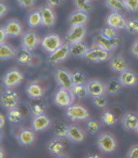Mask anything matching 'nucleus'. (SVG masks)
Wrapping results in <instances>:
<instances>
[{
  "label": "nucleus",
  "instance_id": "1",
  "mask_svg": "<svg viewBox=\"0 0 138 158\" xmlns=\"http://www.w3.org/2000/svg\"><path fill=\"white\" fill-rule=\"evenodd\" d=\"M74 95L71 90L60 88L54 95V102L57 106L63 108H68L73 105Z\"/></svg>",
  "mask_w": 138,
  "mask_h": 158
},
{
  "label": "nucleus",
  "instance_id": "2",
  "mask_svg": "<svg viewBox=\"0 0 138 158\" xmlns=\"http://www.w3.org/2000/svg\"><path fill=\"white\" fill-rule=\"evenodd\" d=\"M70 55V44L68 42L63 44L61 47L51 53L48 57V63L51 64H57L65 61Z\"/></svg>",
  "mask_w": 138,
  "mask_h": 158
},
{
  "label": "nucleus",
  "instance_id": "3",
  "mask_svg": "<svg viewBox=\"0 0 138 158\" xmlns=\"http://www.w3.org/2000/svg\"><path fill=\"white\" fill-rule=\"evenodd\" d=\"M97 145L106 153H112L117 147V143L113 135L110 133H103L97 139Z\"/></svg>",
  "mask_w": 138,
  "mask_h": 158
},
{
  "label": "nucleus",
  "instance_id": "4",
  "mask_svg": "<svg viewBox=\"0 0 138 158\" xmlns=\"http://www.w3.org/2000/svg\"><path fill=\"white\" fill-rule=\"evenodd\" d=\"M55 79L58 82L61 88L71 90L74 86V83L73 81L72 73L67 71L65 69L59 68L55 72Z\"/></svg>",
  "mask_w": 138,
  "mask_h": 158
},
{
  "label": "nucleus",
  "instance_id": "5",
  "mask_svg": "<svg viewBox=\"0 0 138 158\" xmlns=\"http://www.w3.org/2000/svg\"><path fill=\"white\" fill-rule=\"evenodd\" d=\"M19 97L17 92L11 89H6L2 93L1 103L2 106L7 110H12L18 106Z\"/></svg>",
  "mask_w": 138,
  "mask_h": 158
},
{
  "label": "nucleus",
  "instance_id": "6",
  "mask_svg": "<svg viewBox=\"0 0 138 158\" xmlns=\"http://www.w3.org/2000/svg\"><path fill=\"white\" fill-rule=\"evenodd\" d=\"M86 34V28L84 25L71 27L66 35V40L70 45L81 42Z\"/></svg>",
  "mask_w": 138,
  "mask_h": 158
},
{
  "label": "nucleus",
  "instance_id": "7",
  "mask_svg": "<svg viewBox=\"0 0 138 158\" xmlns=\"http://www.w3.org/2000/svg\"><path fill=\"white\" fill-rule=\"evenodd\" d=\"M47 150L50 153L55 156L67 155V146L64 142V139L54 138L47 144Z\"/></svg>",
  "mask_w": 138,
  "mask_h": 158
},
{
  "label": "nucleus",
  "instance_id": "8",
  "mask_svg": "<svg viewBox=\"0 0 138 158\" xmlns=\"http://www.w3.org/2000/svg\"><path fill=\"white\" fill-rule=\"evenodd\" d=\"M67 115L72 120H84L89 118V113L80 105H72L67 108Z\"/></svg>",
  "mask_w": 138,
  "mask_h": 158
},
{
  "label": "nucleus",
  "instance_id": "9",
  "mask_svg": "<svg viewBox=\"0 0 138 158\" xmlns=\"http://www.w3.org/2000/svg\"><path fill=\"white\" fill-rule=\"evenodd\" d=\"M41 44L47 52L51 54V53L54 52L56 50H58L59 47H61L63 44L62 43L60 37L57 34H53L52 33V34H48V35H46L43 39Z\"/></svg>",
  "mask_w": 138,
  "mask_h": 158
},
{
  "label": "nucleus",
  "instance_id": "10",
  "mask_svg": "<svg viewBox=\"0 0 138 158\" xmlns=\"http://www.w3.org/2000/svg\"><path fill=\"white\" fill-rule=\"evenodd\" d=\"M94 42L98 47L110 52V51H112L113 49L117 47L120 44L121 40L119 37L109 40V39L105 38L100 34V35H97L94 37Z\"/></svg>",
  "mask_w": 138,
  "mask_h": 158
},
{
  "label": "nucleus",
  "instance_id": "11",
  "mask_svg": "<svg viewBox=\"0 0 138 158\" xmlns=\"http://www.w3.org/2000/svg\"><path fill=\"white\" fill-rule=\"evenodd\" d=\"M109 56L110 54L108 51H104L96 46V47L89 49V51L84 56V58L91 62H101L108 59Z\"/></svg>",
  "mask_w": 138,
  "mask_h": 158
},
{
  "label": "nucleus",
  "instance_id": "12",
  "mask_svg": "<svg viewBox=\"0 0 138 158\" xmlns=\"http://www.w3.org/2000/svg\"><path fill=\"white\" fill-rule=\"evenodd\" d=\"M22 80L23 75L21 72L18 71V69H11L6 73L2 81L6 87L11 88L15 86H18L22 81Z\"/></svg>",
  "mask_w": 138,
  "mask_h": 158
},
{
  "label": "nucleus",
  "instance_id": "13",
  "mask_svg": "<svg viewBox=\"0 0 138 158\" xmlns=\"http://www.w3.org/2000/svg\"><path fill=\"white\" fill-rule=\"evenodd\" d=\"M127 21L121 13L112 12L107 16V23L108 26L116 30H122L126 28Z\"/></svg>",
  "mask_w": 138,
  "mask_h": 158
},
{
  "label": "nucleus",
  "instance_id": "14",
  "mask_svg": "<svg viewBox=\"0 0 138 158\" xmlns=\"http://www.w3.org/2000/svg\"><path fill=\"white\" fill-rule=\"evenodd\" d=\"M28 107L30 112L34 116L45 114L47 110V102L43 97L31 98L28 102Z\"/></svg>",
  "mask_w": 138,
  "mask_h": 158
},
{
  "label": "nucleus",
  "instance_id": "15",
  "mask_svg": "<svg viewBox=\"0 0 138 158\" xmlns=\"http://www.w3.org/2000/svg\"><path fill=\"white\" fill-rule=\"evenodd\" d=\"M42 17V24L45 27H52L56 22V15L53 8L48 6H43L39 9Z\"/></svg>",
  "mask_w": 138,
  "mask_h": 158
},
{
  "label": "nucleus",
  "instance_id": "16",
  "mask_svg": "<svg viewBox=\"0 0 138 158\" xmlns=\"http://www.w3.org/2000/svg\"><path fill=\"white\" fill-rule=\"evenodd\" d=\"M88 95L93 98L103 95L106 93V86L99 80H92L86 84Z\"/></svg>",
  "mask_w": 138,
  "mask_h": 158
},
{
  "label": "nucleus",
  "instance_id": "17",
  "mask_svg": "<svg viewBox=\"0 0 138 158\" xmlns=\"http://www.w3.org/2000/svg\"><path fill=\"white\" fill-rule=\"evenodd\" d=\"M40 42V39L37 33L33 31H25L22 35V46L30 51H33Z\"/></svg>",
  "mask_w": 138,
  "mask_h": 158
},
{
  "label": "nucleus",
  "instance_id": "18",
  "mask_svg": "<svg viewBox=\"0 0 138 158\" xmlns=\"http://www.w3.org/2000/svg\"><path fill=\"white\" fill-rule=\"evenodd\" d=\"M88 19V17L87 14L82 11L76 10L69 16L67 22L71 28V27L79 26V25H84L87 23Z\"/></svg>",
  "mask_w": 138,
  "mask_h": 158
},
{
  "label": "nucleus",
  "instance_id": "19",
  "mask_svg": "<svg viewBox=\"0 0 138 158\" xmlns=\"http://www.w3.org/2000/svg\"><path fill=\"white\" fill-rule=\"evenodd\" d=\"M51 124V120L45 114L34 116L32 122V128L36 131H42L46 130L47 127H49Z\"/></svg>",
  "mask_w": 138,
  "mask_h": 158
},
{
  "label": "nucleus",
  "instance_id": "20",
  "mask_svg": "<svg viewBox=\"0 0 138 158\" xmlns=\"http://www.w3.org/2000/svg\"><path fill=\"white\" fill-rule=\"evenodd\" d=\"M51 131L53 134L57 138H61V139H65L67 138V130L68 127L66 122L61 120H56L51 123Z\"/></svg>",
  "mask_w": 138,
  "mask_h": 158
},
{
  "label": "nucleus",
  "instance_id": "21",
  "mask_svg": "<svg viewBox=\"0 0 138 158\" xmlns=\"http://www.w3.org/2000/svg\"><path fill=\"white\" fill-rule=\"evenodd\" d=\"M67 138L74 143H82L84 140L85 135L84 131L77 125H70L67 130Z\"/></svg>",
  "mask_w": 138,
  "mask_h": 158
},
{
  "label": "nucleus",
  "instance_id": "22",
  "mask_svg": "<svg viewBox=\"0 0 138 158\" xmlns=\"http://www.w3.org/2000/svg\"><path fill=\"white\" fill-rule=\"evenodd\" d=\"M5 28L8 35L13 37L21 35L23 31L22 25H21V23L14 19L7 21L6 23Z\"/></svg>",
  "mask_w": 138,
  "mask_h": 158
},
{
  "label": "nucleus",
  "instance_id": "23",
  "mask_svg": "<svg viewBox=\"0 0 138 158\" xmlns=\"http://www.w3.org/2000/svg\"><path fill=\"white\" fill-rule=\"evenodd\" d=\"M119 80L123 86L126 87H133L138 82V77L131 70H126L121 73Z\"/></svg>",
  "mask_w": 138,
  "mask_h": 158
},
{
  "label": "nucleus",
  "instance_id": "24",
  "mask_svg": "<svg viewBox=\"0 0 138 158\" xmlns=\"http://www.w3.org/2000/svg\"><path fill=\"white\" fill-rule=\"evenodd\" d=\"M123 123L128 131H136L138 126V115L134 113H127L123 118Z\"/></svg>",
  "mask_w": 138,
  "mask_h": 158
},
{
  "label": "nucleus",
  "instance_id": "25",
  "mask_svg": "<svg viewBox=\"0 0 138 158\" xmlns=\"http://www.w3.org/2000/svg\"><path fill=\"white\" fill-rule=\"evenodd\" d=\"M110 68L118 73H123L128 69V64L126 59L121 55H115L110 61Z\"/></svg>",
  "mask_w": 138,
  "mask_h": 158
},
{
  "label": "nucleus",
  "instance_id": "26",
  "mask_svg": "<svg viewBox=\"0 0 138 158\" xmlns=\"http://www.w3.org/2000/svg\"><path fill=\"white\" fill-rule=\"evenodd\" d=\"M88 51V46L82 41L70 45V55L73 57H84Z\"/></svg>",
  "mask_w": 138,
  "mask_h": 158
},
{
  "label": "nucleus",
  "instance_id": "27",
  "mask_svg": "<svg viewBox=\"0 0 138 158\" xmlns=\"http://www.w3.org/2000/svg\"><path fill=\"white\" fill-rule=\"evenodd\" d=\"M106 86V93L109 95H116L122 90L123 85L120 82L119 79L113 78L110 79L107 84H105Z\"/></svg>",
  "mask_w": 138,
  "mask_h": 158
},
{
  "label": "nucleus",
  "instance_id": "28",
  "mask_svg": "<svg viewBox=\"0 0 138 158\" xmlns=\"http://www.w3.org/2000/svg\"><path fill=\"white\" fill-rule=\"evenodd\" d=\"M32 56L31 51L25 47H22L17 51L15 59L18 63L21 64H27L31 62Z\"/></svg>",
  "mask_w": 138,
  "mask_h": 158
},
{
  "label": "nucleus",
  "instance_id": "29",
  "mask_svg": "<svg viewBox=\"0 0 138 158\" xmlns=\"http://www.w3.org/2000/svg\"><path fill=\"white\" fill-rule=\"evenodd\" d=\"M18 140L24 146H28L35 140V134L29 129H22L18 134Z\"/></svg>",
  "mask_w": 138,
  "mask_h": 158
},
{
  "label": "nucleus",
  "instance_id": "30",
  "mask_svg": "<svg viewBox=\"0 0 138 158\" xmlns=\"http://www.w3.org/2000/svg\"><path fill=\"white\" fill-rule=\"evenodd\" d=\"M26 91L28 95L31 98H41L44 94L43 87L37 83H32V84H28L26 88Z\"/></svg>",
  "mask_w": 138,
  "mask_h": 158
},
{
  "label": "nucleus",
  "instance_id": "31",
  "mask_svg": "<svg viewBox=\"0 0 138 158\" xmlns=\"http://www.w3.org/2000/svg\"><path fill=\"white\" fill-rule=\"evenodd\" d=\"M17 51L8 44H0V57L3 60L11 59L16 57Z\"/></svg>",
  "mask_w": 138,
  "mask_h": 158
},
{
  "label": "nucleus",
  "instance_id": "32",
  "mask_svg": "<svg viewBox=\"0 0 138 158\" xmlns=\"http://www.w3.org/2000/svg\"><path fill=\"white\" fill-rule=\"evenodd\" d=\"M27 23L30 28H36L40 24H42V17H41V14L39 10L32 11L28 14Z\"/></svg>",
  "mask_w": 138,
  "mask_h": 158
},
{
  "label": "nucleus",
  "instance_id": "33",
  "mask_svg": "<svg viewBox=\"0 0 138 158\" xmlns=\"http://www.w3.org/2000/svg\"><path fill=\"white\" fill-rule=\"evenodd\" d=\"M105 4L113 12L122 13L127 10L123 0H105Z\"/></svg>",
  "mask_w": 138,
  "mask_h": 158
},
{
  "label": "nucleus",
  "instance_id": "34",
  "mask_svg": "<svg viewBox=\"0 0 138 158\" xmlns=\"http://www.w3.org/2000/svg\"><path fill=\"white\" fill-rule=\"evenodd\" d=\"M7 118L12 123H18L24 119V113L19 108H14L10 110L7 113Z\"/></svg>",
  "mask_w": 138,
  "mask_h": 158
},
{
  "label": "nucleus",
  "instance_id": "35",
  "mask_svg": "<svg viewBox=\"0 0 138 158\" xmlns=\"http://www.w3.org/2000/svg\"><path fill=\"white\" fill-rule=\"evenodd\" d=\"M91 1L92 0H74V3L77 10L82 11L88 14L92 12L94 8Z\"/></svg>",
  "mask_w": 138,
  "mask_h": 158
},
{
  "label": "nucleus",
  "instance_id": "36",
  "mask_svg": "<svg viewBox=\"0 0 138 158\" xmlns=\"http://www.w3.org/2000/svg\"><path fill=\"white\" fill-rule=\"evenodd\" d=\"M72 92L74 94V97L78 99H84L88 95L87 87L86 84H81V85H74L71 89Z\"/></svg>",
  "mask_w": 138,
  "mask_h": 158
},
{
  "label": "nucleus",
  "instance_id": "37",
  "mask_svg": "<svg viewBox=\"0 0 138 158\" xmlns=\"http://www.w3.org/2000/svg\"><path fill=\"white\" fill-rule=\"evenodd\" d=\"M86 127L89 134L96 135L100 131L101 128V123L100 121L95 119H89L86 123Z\"/></svg>",
  "mask_w": 138,
  "mask_h": 158
},
{
  "label": "nucleus",
  "instance_id": "38",
  "mask_svg": "<svg viewBox=\"0 0 138 158\" xmlns=\"http://www.w3.org/2000/svg\"><path fill=\"white\" fill-rule=\"evenodd\" d=\"M72 77H73L74 85H81V84H87V77L85 73L80 70H75L72 73Z\"/></svg>",
  "mask_w": 138,
  "mask_h": 158
},
{
  "label": "nucleus",
  "instance_id": "39",
  "mask_svg": "<svg viewBox=\"0 0 138 158\" xmlns=\"http://www.w3.org/2000/svg\"><path fill=\"white\" fill-rule=\"evenodd\" d=\"M102 121L106 124V125H114L115 124L116 121H117V118L114 113H112L110 110L105 111L104 113L102 114Z\"/></svg>",
  "mask_w": 138,
  "mask_h": 158
},
{
  "label": "nucleus",
  "instance_id": "40",
  "mask_svg": "<svg viewBox=\"0 0 138 158\" xmlns=\"http://www.w3.org/2000/svg\"><path fill=\"white\" fill-rule=\"evenodd\" d=\"M126 29L130 34H138V18H131L128 20L126 22Z\"/></svg>",
  "mask_w": 138,
  "mask_h": 158
},
{
  "label": "nucleus",
  "instance_id": "41",
  "mask_svg": "<svg viewBox=\"0 0 138 158\" xmlns=\"http://www.w3.org/2000/svg\"><path fill=\"white\" fill-rule=\"evenodd\" d=\"M100 35H103V36L105 37V38L109 39V40L116 38V37H119L118 36L119 35H118L117 30L111 28V27L110 26L105 27V28H102V29L100 30Z\"/></svg>",
  "mask_w": 138,
  "mask_h": 158
},
{
  "label": "nucleus",
  "instance_id": "42",
  "mask_svg": "<svg viewBox=\"0 0 138 158\" xmlns=\"http://www.w3.org/2000/svg\"><path fill=\"white\" fill-rule=\"evenodd\" d=\"M93 103L96 107L99 109H104L108 105V100L104 95H100L93 98Z\"/></svg>",
  "mask_w": 138,
  "mask_h": 158
},
{
  "label": "nucleus",
  "instance_id": "43",
  "mask_svg": "<svg viewBox=\"0 0 138 158\" xmlns=\"http://www.w3.org/2000/svg\"><path fill=\"white\" fill-rule=\"evenodd\" d=\"M127 10L132 13L138 11V0H123Z\"/></svg>",
  "mask_w": 138,
  "mask_h": 158
},
{
  "label": "nucleus",
  "instance_id": "44",
  "mask_svg": "<svg viewBox=\"0 0 138 158\" xmlns=\"http://www.w3.org/2000/svg\"><path fill=\"white\" fill-rule=\"evenodd\" d=\"M18 5L22 8H29L35 4L36 0H16Z\"/></svg>",
  "mask_w": 138,
  "mask_h": 158
},
{
  "label": "nucleus",
  "instance_id": "45",
  "mask_svg": "<svg viewBox=\"0 0 138 158\" xmlns=\"http://www.w3.org/2000/svg\"><path fill=\"white\" fill-rule=\"evenodd\" d=\"M66 0H46L47 5L51 8H56L63 5Z\"/></svg>",
  "mask_w": 138,
  "mask_h": 158
},
{
  "label": "nucleus",
  "instance_id": "46",
  "mask_svg": "<svg viewBox=\"0 0 138 158\" xmlns=\"http://www.w3.org/2000/svg\"><path fill=\"white\" fill-rule=\"evenodd\" d=\"M127 158H138V145L133 146L129 149Z\"/></svg>",
  "mask_w": 138,
  "mask_h": 158
},
{
  "label": "nucleus",
  "instance_id": "47",
  "mask_svg": "<svg viewBox=\"0 0 138 158\" xmlns=\"http://www.w3.org/2000/svg\"><path fill=\"white\" fill-rule=\"evenodd\" d=\"M131 53L135 56L138 57V38L134 40L131 47Z\"/></svg>",
  "mask_w": 138,
  "mask_h": 158
},
{
  "label": "nucleus",
  "instance_id": "48",
  "mask_svg": "<svg viewBox=\"0 0 138 158\" xmlns=\"http://www.w3.org/2000/svg\"><path fill=\"white\" fill-rule=\"evenodd\" d=\"M7 12H8L7 6L4 2H1V3H0V18H3V16H5L7 14Z\"/></svg>",
  "mask_w": 138,
  "mask_h": 158
},
{
  "label": "nucleus",
  "instance_id": "49",
  "mask_svg": "<svg viewBox=\"0 0 138 158\" xmlns=\"http://www.w3.org/2000/svg\"><path fill=\"white\" fill-rule=\"evenodd\" d=\"M7 35H8V34L6 31L5 27H1V29H0V44H4V41H5Z\"/></svg>",
  "mask_w": 138,
  "mask_h": 158
},
{
  "label": "nucleus",
  "instance_id": "50",
  "mask_svg": "<svg viewBox=\"0 0 138 158\" xmlns=\"http://www.w3.org/2000/svg\"><path fill=\"white\" fill-rule=\"evenodd\" d=\"M4 125H5V116L1 114L0 115V127L2 128Z\"/></svg>",
  "mask_w": 138,
  "mask_h": 158
},
{
  "label": "nucleus",
  "instance_id": "51",
  "mask_svg": "<svg viewBox=\"0 0 138 158\" xmlns=\"http://www.w3.org/2000/svg\"><path fill=\"white\" fill-rule=\"evenodd\" d=\"M87 158H101V157H100V155H99L98 153H90V154L87 156Z\"/></svg>",
  "mask_w": 138,
  "mask_h": 158
},
{
  "label": "nucleus",
  "instance_id": "52",
  "mask_svg": "<svg viewBox=\"0 0 138 158\" xmlns=\"http://www.w3.org/2000/svg\"><path fill=\"white\" fill-rule=\"evenodd\" d=\"M5 157V153H4L3 149L1 148V149H0V158H4Z\"/></svg>",
  "mask_w": 138,
  "mask_h": 158
},
{
  "label": "nucleus",
  "instance_id": "53",
  "mask_svg": "<svg viewBox=\"0 0 138 158\" xmlns=\"http://www.w3.org/2000/svg\"><path fill=\"white\" fill-rule=\"evenodd\" d=\"M56 158H70V157L69 156H67V155H62V156H56Z\"/></svg>",
  "mask_w": 138,
  "mask_h": 158
},
{
  "label": "nucleus",
  "instance_id": "54",
  "mask_svg": "<svg viewBox=\"0 0 138 158\" xmlns=\"http://www.w3.org/2000/svg\"><path fill=\"white\" fill-rule=\"evenodd\" d=\"M136 132H137V134H138V126H137V128H136Z\"/></svg>",
  "mask_w": 138,
  "mask_h": 158
}]
</instances>
